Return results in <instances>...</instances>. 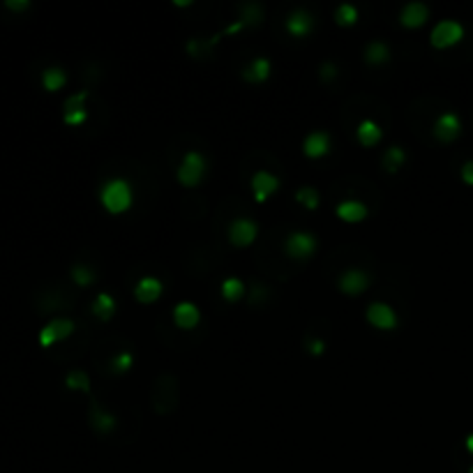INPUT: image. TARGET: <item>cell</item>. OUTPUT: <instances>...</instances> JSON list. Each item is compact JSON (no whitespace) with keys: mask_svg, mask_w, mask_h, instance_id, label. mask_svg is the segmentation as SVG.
<instances>
[{"mask_svg":"<svg viewBox=\"0 0 473 473\" xmlns=\"http://www.w3.org/2000/svg\"><path fill=\"white\" fill-rule=\"evenodd\" d=\"M99 204L111 215H123L134 204V189H132V185L125 178L106 180L102 189H99Z\"/></svg>","mask_w":473,"mask_h":473,"instance_id":"6da1fadb","label":"cell"},{"mask_svg":"<svg viewBox=\"0 0 473 473\" xmlns=\"http://www.w3.org/2000/svg\"><path fill=\"white\" fill-rule=\"evenodd\" d=\"M208 171V162L206 157L197 153V150H189V153L182 157L180 167H178V182L182 187H197L201 180H204V175Z\"/></svg>","mask_w":473,"mask_h":473,"instance_id":"7a4b0ae2","label":"cell"},{"mask_svg":"<svg viewBox=\"0 0 473 473\" xmlns=\"http://www.w3.org/2000/svg\"><path fill=\"white\" fill-rule=\"evenodd\" d=\"M464 37V26L455 19H444L434 26L432 35H430V44L434 49H450L455 47L457 42H462Z\"/></svg>","mask_w":473,"mask_h":473,"instance_id":"3957f363","label":"cell"},{"mask_svg":"<svg viewBox=\"0 0 473 473\" xmlns=\"http://www.w3.org/2000/svg\"><path fill=\"white\" fill-rule=\"evenodd\" d=\"M258 236V226L254 219L238 217L229 224V241L233 247H250Z\"/></svg>","mask_w":473,"mask_h":473,"instance_id":"277c9868","label":"cell"},{"mask_svg":"<svg viewBox=\"0 0 473 473\" xmlns=\"http://www.w3.org/2000/svg\"><path fill=\"white\" fill-rule=\"evenodd\" d=\"M314 252H317V238L307 231H295L287 238V254L298 258V261H305L310 258Z\"/></svg>","mask_w":473,"mask_h":473,"instance_id":"5b68a950","label":"cell"},{"mask_svg":"<svg viewBox=\"0 0 473 473\" xmlns=\"http://www.w3.org/2000/svg\"><path fill=\"white\" fill-rule=\"evenodd\" d=\"M459 134H462V121H459L457 113L452 111L441 113L437 123H434V136L444 143H452Z\"/></svg>","mask_w":473,"mask_h":473,"instance_id":"8992f818","label":"cell"},{"mask_svg":"<svg viewBox=\"0 0 473 473\" xmlns=\"http://www.w3.org/2000/svg\"><path fill=\"white\" fill-rule=\"evenodd\" d=\"M339 291L346 293V295H361L363 291H367L369 289V275L363 273V270L358 268H351V270H344L342 275H339Z\"/></svg>","mask_w":473,"mask_h":473,"instance_id":"52a82bcc","label":"cell"},{"mask_svg":"<svg viewBox=\"0 0 473 473\" xmlns=\"http://www.w3.org/2000/svg\"><path fill=\"white\" fill-rule=\"evenodd\" d=\"M74 332V321L69 319H53L51 324H47L40 330V344L42 346H53L60 339H67Z\"/></svg>","mask_w":473,"mask_h":473,"instance_id":"ba28073f","label":"cell"},{"mask_svg":"<svg viewBox=\"0 0 473 473\" xmlns=\"http://www.w3.org/2000/svg\"><path fill=\"white\" fill-rule=\"evenodd\" d=\"M365 317L378 330H393V328H397V314L386 302H372Z\"/></svg>","mask_w":473,"mask_h":473,"instance_id":"9c48e42d","label":"cell"},{"mask_svg":"<svg viewBox=\"0 0 473 473\" xmlns=\"http://www.w3.org/2000/svg\"><path fill=\"white\" fill-rule=\"evenodd\" d=\"M280 189V178L268 171H258L252 175V194H254L256 204H266L270 194Z\"/></svg>","mask_w":473,"mask_h":473,"instance_id":"30bf717a","label":"cell"},{"mask_svg":"<svg viewBox=\"0 0 473 473\" xmlns=\"http://www.w3.org/2000/svg\"><path fill=\"white\" fill-rule=\"evenodd\" d=\"M314 30V19L307 10H293L291 14L287 16V33L298 37V40H302V37H307Z\"/></svg>","mask_w":473,"mask_h":473,"instance_id":"8fae6325","label":"cell"},{"mask_svg":"<svg viewBox=\"0 0 473 473\" xmlns=\"http://www.w3.org/2000/svg\"><path fill=\"white\" fill-rule=\"evenodd\" d=\"M173 321L180 330H192V328L199 326L201 312L194 302H178V305L173 307Z\"/></svg>","mask_w":473,"mask_h":473,"instance_id":"7c38bea8","label":"cell"},{"mask_svg":"<svg viewBox=\"0 0 473 473\" xmlns=\"http://www.w3.org/2000/svg\"><path fill=\"white\" fill-rule=\"evenodd\" d=\"M430 19V8L425 3H409L404 10L400 12V23L404 28H420L422 23Z\"/></svg>","mask_w":473,"mask_h":473,"instance_id":"4fadbf2b","label":"cell"},{"mask_svg":"<svg viewBox=\"0 0 473 473\" xmlns=\"http://www.w3.org/2000/svg\"><path fill=\"white\" fill-rule=\"evenodd\" d=\"M328 150H330V136L326 132H312L302 141V153L310 157V160H319V157L328 155Z\"/></svg>","mask_w":473,"mask_h":473,"instance_id":"5bb4252c","label":"cell"},{"mask_svg":"<svg viewBox=\"0 0 473 473\" xmlns=\"http://www.w3.org/2000/svg\"><path fill=\"white\" fill-rule=\"evenodd\" d=\"M335 213H337V217L342 219V222L358 224V222H363V219L367 217V206H365L363 201H358V199H346V201H342V204H337Z\"/></svg>","mask_w":473,"mask_h":473,"instance_id":"9a60e30c","label":"cell"},{"mask_svg":"<svg viewBox=\"0 0 473 473\" xmlns=\"http://www.w3.org/2000/svg\"><path fill=\"white\" fill-rule=\"evenodd\" d=\"M162 282L157 280V277H141L138 284L134 287V298L138 302H143V305H150V302H155L157 298L162 295Z\"/></svg>","mask_w":473,"mask_h":473,"instance_id":"2e32d148","label":"cell"},{"mask_svg":"<svg viewBox=\"0 0 473 473\" xmlns=\"http://www.w3.org/2000/svg\"><path fill=\"white\" fill-rule=\"evenodd\" d=\"M270 77V60L268 58H254L247 67L243 69V79L247 84H263Z\"/></svg>","mask_w":473,"mask_h":473,"instance_id":"e0dca14e","label":"cell"},{"mask_svg":"<svg viewBox=\"0 0 473 473\" xmlns=\"http://www.w3.org/2000/svg\"><path fill=\"white\" fill-rule=\"evenodd\" d=\"M356 136H358V141H361V146L372 148V146H376V143L381 141L383 132L374 121H363L361 125H358Z\"/></svg>","mask_w":473,"mask_h":473,"instance_id":"ac0fdd59","label":"cell"},{"mask_svg":"<svg viewBox=\"0 0 473 473\" xmlns=\"http://www.w3.org/2000/svg\"><path fill=\"white\" fill-rule=\"evenodd\" d=\"M116 300H113V295L109 293H97L93 300V314L97 317L99 321H111L113 314H116Z\"/></svg>","mask_w":473,"mask_h":473,"instance_id":"d6986e66","label":"cell"},{"mask_svg":"<svg viewBox=\"0 0 473 473\" xmlns=\"http://www.w3.org/2000/svg\"><path fill=\"white\" fill-rule=\"evenodd\" d=\"M390 60V49L388 44L383 42H372L367 49H365V62L367 65H383V62Z\"/></svg>","mask_w":473,"mask_h":473,"instance_id":"ffe728a7","label":"cell"},{"mask_svg":"<svg viewBox=\"0 0 473 473\" xmlns=\"http://www.w3.org/2000/svg\"><path fill=\"white\" fill-rule=\"evenodd\" d=\"M65 84H67L65 69H60V67H49V69H44V74H42V86L47 88L49 93L60 90V88L65 86Z\"/></svg>","mask_w":473,"mask_h":473,"instance_id":"44dd1931","label":"cell"},{"mask_svg":"<svg viewBox=\"0 0 473 473\" xmlns=\"http://www.w3.org/2000/svg\"><path fill=\"white\" fill-rule=\"evenodd\" d=\"M404 162H407V153H404V148H400V146H390L386 150V155H383V169H386L388 173H397L404 167Z\"/></svg>","mask_w":473,"mask_h":473,"instance_id":"7402d4cb","label":"cell"},{"mask_svg":"<svg viewBox=\"0 0 473 473\" xmlns=\"http://www.w3.org/2000/svg\"><path fill=\"white\" fill-rule=\"evenodd\" d=\"M245 295V284L238 277H226L222 282V298L226 302H238Z\"/></svg>","mask_w":473,"mask_h":473,"instance_id":"603a6c76","label":"cell"},{"mask_svg":"<svg viewBox=\"0 0 473 473\" xmlns=\"http://www.w3.org/2000/svg\"><path fill=\"white\" fill-rule=\"evenodd\" d=\"M335 21H337V26H342V28L356 26V23H358V10L353 8V5H349V3L339 5V8L335 10Z\"/></svg>","mask_w":473,"mask_h":473,"instance_id":"cb8c5ba5","label":"cell"},{"mask_svg":"<svg viewBox=\"0 0 473 473\" xmlns=\"http://www.w3.org/2000/svg\"><path fill=\"white\" fill-rule=\"evenodd\" d=\"M295 201H298L302 208H307V210H317L321 204V197L314 187H300L298 192H295Z\"/></svg>","mask_w":473,"mask_h":473,"instance_id":"d4e9b609","label":"cell"},{"mask_svg":"<svg viewBox=\"0 0 473 473\" xmlns=\"http://www.w3.org/2000/svg\"><path fill=\"white\" fill-rule=\"evenodd\" d=\"M65 386L69 390H84V393H90V378L84 369H72L65 378Z\"/></svg>","mask_w":473,"mask_h":473,"instance_id":"484cf974","label":"cell"},{"mask_svg":"<svg viewBox=\"0 0 473 473\" xmlns=\"http://www.w3.org/2000/svg\"><path fill=\"white\" fill-rule=\"evenodd\" d=\"M132 365H134V358H132L130 351L118 353V356L111 361V367H113V372H116V374H125V372H130Z\"/></svg>","mask_w":473,"mask_h":473,"instance_id":"4316f807","label":"cell"},{"mask_svg":"<svg viewBox=\"0 0 473 473\" xmlns=\"http://www.w3.org/2000/svg\"><path fill=\"white\" fill-rule=\"evenodd\" d=\"M72 280L79 284V287H90L95 282V273L86 266H74L72 268Z\"/></svg>","mask_w":473,"mask_h":473,"instance_id":"83f0119b","label":"cell"},{"mask_svg":"<svg viewBox=\"0 0 473 473\" xmlns=\"http://www.w3.org/2000/svg\"><path fill=\"white\" fill-rule=\"evenodd\" d=\"M86 99H88V93L81 90L77 95H72V97L65 99V113H72V111H86Z\"/></svg>","mask_w":473,"mask_h":473,"instance_id":"f1b7e54d","label":"cell"},{"mask_svg":"<svg viewBox=\"0 0 473 473\" xmlns=\"http://www.w3.org/2000/svg\"><path fill=\"white\" fill-rule=\"evenodd\" d=\"M93 425L97 427V430H102V432H111L113 427H116V418L109 413H102V411H97L93 415Z\"/></svg>","mask_w":473,"mask_h":473,"instance_id":"f546056e","label":"cell"},{"mask_svg":"<svg viewBox=\"0 0 473 473\" xmlns=\"http://www.w3.org/2000/svg\"><path fill=\"white\" fill-rule=\"evenodd\" d=\"M261 16H263L261 5H247V8H245L243 23H245V26H247V23H258V21H261Z\"/></svg>","mask_w":473,"mask_h":473,"instance_id":"4dcf8cb0","label":"cell"},{"mask_svg":"<svg viewBox=\"0 0 473 473\" xmlns=\"http://www.w3.org/2000/svg\"><path fill=\"white\" fill-rule=\"evenodd\" d=\"M65 125L69 128H79V125H84L88 121V111H72V113H65Z\"/></svg>","mask_w":473,"mask_h":473,"instance_id":"1f68e13d","label":"cell"},{"mask_svg":"<svg viewBox=\"0 0 473 473\" xmlns=\"http://www.w3.org/2000/svg\"><path fill=\"white\" fill-rule=\"evenodd\" d=\"M337 77V67L332 62H324L321 65V81H332Z\"/></svg>","mask_w":473,"mask_h":473,"instance_id":"d6a6232c","label":"cell"},{"mask_svg":"<svg viewBox=\"0 0 473 473\" xmlns=\"http://www.w3.org/2000/svg\"><path fill=\"white\" fill-rule=\"evenodd\" d=\"M462 180L466 182V185L473 187V160L462 164Z\"/></svg>","mask_w":473,"mask_h":473,"instance_id":"836d02e7","label":"cell"},{"mask_svg":"<svg viewBox=\"0 0 473 473\" xmlns=\"http://www.w3.org/2000/svg\"><path fill=\"white\" fill-rule=\"evenodd\" d=\"M5 8L8 10H14V12H23L30 8L28 0H5Z\"/></svg>","mask_w":473,"mask_h":473,"instance_id":"e575fe53","label":"cell"},{"mask_svg":"<svg viewBox=\"0 0 473 473\" xmlns=\"http://www.w3.org/2000/svg\"><path fill=\"white\" fill-rule=\"evenodd\" d=\"M324 351H326V342H324V339H312V344H310V353H312V356H321Z\"/></svg>","mask_w":473,"mask_h":473,"instance_id":"d590c367","label":"cell"},{"mask_svg":"<svg viewBox=\"0 0 473 473\" xmlns=\"http://www.w3.org/2000/svg\"><path fill=\"white\" fill-rule=\"evenodd\" d=\"M464 446H466V450H469L471 455H473V432L469 434V437L464 439Z\"/></svg>","mask_w":473,"mask_h":473,"instance_id":"8d00e7d4","label":"cell"},{"mask_svg":"<svg viewBox=\"0 0 473 473\" xmlns=\"http://www.w3.org/2000/svg\"><path fill=\"white\" fill-rule=\"evenodd\" d=\"M175 5H178V8H187L189 0H175Z\"/></svg>","mask_w":473,"mask_h":473,"instance_id":"74e56055","label":"cell"}]
</instances>
